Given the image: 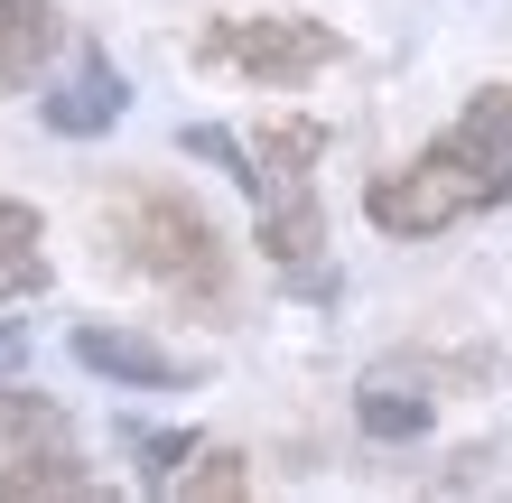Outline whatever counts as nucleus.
Returning a JSON list of instances; mask_svg holds the SVG:
<instances>
[{
    "label": "nucleus",
    "mask_w": 512,
    "mask_h": 503,
    "mask_svg": "<svg viewBox=\"0 0 512 503\" xmlns=\"http://www.w3.org/2000/svg\"><path fill=\"white\" fill-rule=\"evenodd\" d=\"M187 457H196V438H149V448H140V485H149V494H168V476H177Z\"/></svg>",
    "instance_id": "4468645a"
},
{
    "label": "nucleus",
    "mask_w": 512,
    "mask_h": 503,
    "mask_svg": "<svg viewBox=\"0 0 512 503\" xmlns=\"http://www.w3.org/2000/svg\"><path fill=\"white\" fill-rule=\"evenodd\" d=\"M0 438H66V410L38 392H0Z\"/></svg>",
    "instance_id": "ddd939ff"
},
{
    "label": "nucleus",
    "mask_w": 512,
    "mask_h": 503,
    "mask_svg": "<svg viewBox=\"0 0 512 503\" xmlns=\"http://www.w3.org/2000/svg\"><path fill=\"white\" fill-rule=\"evenodd\" d=\"M75 494H94V476H84V457L66 438H38V448H19L0 466V503H75Z\"/></svg>",
    "instance_id": "1a4fd4ad"
},
{
    "label": "nucleus",
    "mask_w": 512,
    "mask_h": 503,
    "mask_svg": "<svg viewBox=\"0 0 512 503\" xmlns=\"http://www.w3.org/2000/svg\"><path fill=\"white\" fill-rule=\"evenodd\" d=\"M28 364V327H10V317H0V382H10Z\"/></svg>",
    "instance_id": "2eb2a0df"
},
{
    "label": "nucleus",
    "mask_w": 512,
    "mask_h": 503,
    "mask_svg": "<svg viewBox=\"0 0 512 503\" xmlns=\"http://www.w3.org/2000/svg\"><path fill=\"white\" fill-rule=\"evenodd\" d=\"M345 56L326 19H215L196 28V66H233L243 84H308Z\"/></svg>",
    "instance_id": "7ed1b4c3"
},
{
    "label": "nucleus",
    "mask_w": 512,
    "mask_h": 503,
    "mask_svg": "<svg viewBox=\"0 0 512 503\" xmlns=\"http://www.w3.org/2000/svg\"><path fill=\"white\" fill-rule=\"evenodd\" d=\"M47 289V224L38 205L0 196V299H38Z\"/></svg>",
    "instance_id": "9d476101"
},
{
    "label": "nucleus",
    "mask_w": 512,
    "mask_h": 503,
    "mask_svg": "<svg viewBox=\"0 0 512 503\" xmlns=\"http://www.w3.org/2000/svg\"><path fill=\"white\" fill-rule=\"evenodd\" d=\"M243 150H252V168H243L252 196H270V187H308L317 159H326V122H308V112H270Z\"/></svg>",
    "instance_id": "423d86ee"
},
{
    "label": "nucleus",
    "mask_w": 512,
    "mask_h": 503,
    "mask_svg": "<svg viewBox=\"0 0 512 503\" xmlns=\"http://www.w3.org/2000/svg\"><path fill=\"white\" fill-rule=\"evenodd\" d=\"M512 196V84H485L457 122H447L410 168H391L364 187V215L391 243H429V233L485 215Z\"/></svg>",
    "instance_id": "f257e3e1"
},
{
    "label": "nucleus",
    "mask_w": 512,
    "mask_h": 503,
    "mask_svg": "<svg viewBox=\"0 0 512 503\" xmlns=\"http://www.w3.org/2000/svg\"><path fill=\"white\" fill-rule=\"evenodd\" d=\"M261 205V261L270 271H289L298 289H326V215H317V187H270V196H252Z\"/></svg>",
    "instance_id": "20e7f679"
},
{
    "label": "nucleus",
    "mask_w": 512,
    "mask_h": 503,
    "mask_svg": "<svg viewBox=\"0 0 512 503\" xmlns=\"http://www.w3.org/2000/svg\"><path fill=\"white\" fill-rule=\"evenodd\" d=\"M103 233H112V252H122L149 289H168L177 308L215 317V327L233 317V252H224V233L205 224V205H187L177 187H159V177H131V187L103 205Z\"/></svg>",
    "instance_id": "f03ea898"
},
{
    "label": "nucleus",
    "mask_w": 512,
    "mask_h": 503,
    "mask_svg": "<svg viewBox=\"0 0 512 503\" xmlns=\"http://www.w3.org/2000/svg\"><path fill=\"white\" fill-rule=\"evenodd\" d=\"M56 47H66L56 0H0V94H10V84H38V66Z\"/></svg>",
    "instance_id": "6e6552de"
},
{
    "label": "nucleus",
    "mask_w": 512,
    "mask_h": 503,
    "mask_svg": "<svg viewBox=\"0 0 512 503\" xmlns=\"http://www.w3.org/2000/svg\"><path fill=\"white\" fill-rule=\"evenodd\" d=\"M243 485H252V466L233 457V448H196V466L168 476V494H187V503H233Z\"/></svg>",
    "instance_id": "f8f14e48"
},
{
    "label": "nucleus",
    "mask_w": 512,
    "mask_h": 503,
    "mask_svg": "<svg viewBox=\"0 0 512 503\" xmlns=\"http://www.w3.org/2000/svg\"><path fill=\"white\" fill-rule=\"evenodd\" d=\"M122 103H131V84L112 75V56L84 47V75H75V84H56V94L38 103V122H47L56 140H94V131L122 122Z\"/></svg>",
    "instance_id": "0eeeda50"
},
{
    "label": "nucleus",
    "mask_w": 512,
    "mask_h": 503,
    "mask_svg": "<svg viewBox=\"0 0 512 503\" xmlns=\"http://www.w3.org/2000/svg\"><path fill=\"white\" fill-rule=\"evenodd\" d=\"M354 420L373 438H419L429 429V392H401V373H373L364 392H354Z\"/></svg>",
    "instance_id": "9b49d317"
},
{
    "label": "nucleus",
    "mask_w": 512,
    "mask_h": 503,
    "mask_svg": "<svg viewBox=\"0 0 512 503\" xmlns=\"http://www.w3.org/2000/svg\"><path fill=\"white\" fill-rule=\"evenodd\" d=\"M66 345H75V364H84V373L131 382V392H187V382H196L168 345H149V336H131V327H75Z\"/></svg>",
    "instance_id": "39448f33"
}]
</instances>
